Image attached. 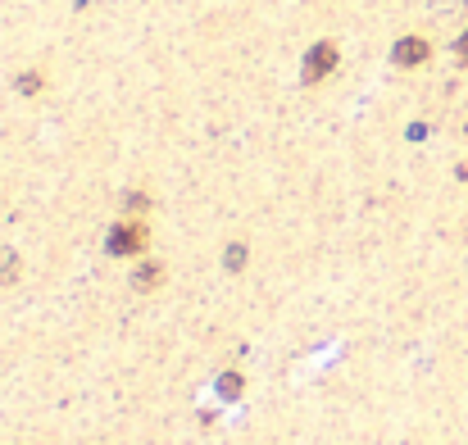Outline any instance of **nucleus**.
<instances>
[{
  "label": "nucleus",
  "mask_w": 468,
  "mask_h": 445,
  "mask_svg": "<svg viewBox=\"0 0 468 445\" xmlns=\"http://www.w3.org/2000/svg\"><path fill=\"white\" fill-rule=\"evenodd\" d=\"M109 250H114V255H128V250H137V237H132L128 228L114 232V237H109Z\"/></svg>",
  "instance_id": "7ed1b4c3"
},
{
  "label": "nucleus",
  "mask_w": 468,
  "mask_h": 445,
  "mask_svg": "<svg viewBox=\"0 0 468 445\" xmlns=\"http://www.w3.org/2000/svg\"><path fill=\"white\" fill-rule=\"evenodd\" d=\"M423 41H400L396 46V59H400V64H418V59H423Z\"/></svg>",
  "instance_id": "f257e3e1"
},
{
  "label": "nucleus",
  "mask_w": 468,
  "mask_h": 445,
  "mask_svg": "<svg viewBox=\"0 0 468 445\" xmlns=\"http://www.w3.org/2000/svg\"><path fill=\"white\" fill-rule=\"evenodd\" d=\"M327 64H332V46H318V50L309 55V77L327 73Z\"/></svg>",
  "instance_id": "f03ea898"
},
{
  "label": "nucleus",
  "mask_w": 468,
  "mask_h": 445,
  "mask_svg": "<svg viewBox=\"0 0 468 445\" xmlns=\"http://www.w3.org/2000/svg\"><path fill=\"white\" fill-rule=\"evenodd\" d=\"M459 50H464V55H468V37H464V41H459Z\"/></svg>",
  "instance_id": "20e7f679"
}]
</instances>
